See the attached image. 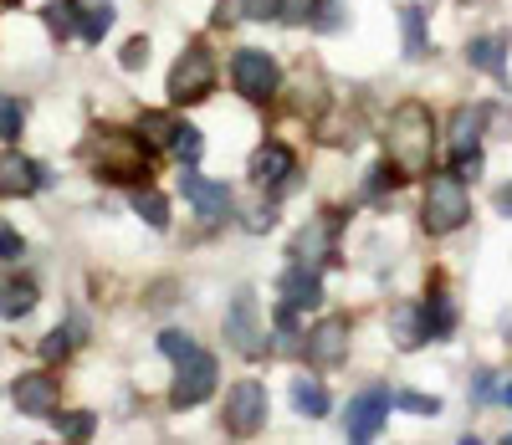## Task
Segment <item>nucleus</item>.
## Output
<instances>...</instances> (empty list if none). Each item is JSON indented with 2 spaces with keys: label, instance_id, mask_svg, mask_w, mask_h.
<instances>
[{
  "label": "nucleus",
  "instance_id": "38",
  "mask_svg": "<svg viewBox=\"0 0 512 445\" xmlns=\"http://www.w3.org/2000/svg\"><path fill=\"white\" fill-rule=\"evenodd\" d=\"M67 348H72V333H62V328H57L47 343H41V353H47V359H57V353H67Z\"/></svg>",
  "mask_w": 512,
  "mask_h": 445
},
{
  "label": "nucleus",
  "instance_id": "34",
  "mask_svg": "<svg viewBox=\"0 0 512 445\" xmlns=\"http://www.w3.org/2000/svg\"><path fill=\"white\" fill-rule=\"evenodd\" d=\"M395 405L400 410H410V415H441V399H425V394H395Z\"/></svg>",
  "mask_w": 512,
  "mask_h": 445
},
{
  "label": "nucleus",
  "instance_id": "4",
  "mask_svg": "<svg viewBox=\"0 0 512 445\" xmlns=\"http://www.w3.org/2000/svg\"><path fill=\"white\" fill-rule=\"evenodd\" d=\"M226 430L231 435H256L267 425V389L256 384V379H241L231 394H226Z\"/></svg>",
  "mask_w": 512,
  "mask_h": 445
},
{
  "label": "nucleus",
  "instance_id": "24",
  "mask_svg": "<svg viewBox=\"0 0 512 445\" xmlns=\"http://www.w3.org/2000/svg\"><path fill=\"white\" fill-rule=\"evenodd\" d=\"M451 328H456V307H451V297H431V307H425V333L431 338H451Z\"/></svg>",
  "mask_w": 512,
  "mask_h": 445
},
{
  "label": "nucleus",
  "instance_id": "25",
  "mask_svg": "<svg viewBox=\"0 0 512 445\" xmlns=\"http://www.w3.org/2000/svg\"><path fill=\"white\" fill-rule=\"evenodd\" d=\"M47 26H52V36L67 41L82 26V6H77V0H52V6H47Z\"/></svg>",
  "mask_w": 512,
  "mask_h": 445
},
{
  "label": "nucleus",
  "instance_id": "32",
  "mask_svg": "<svg viewBox=\"0 0 512 445\" xmlns=\"http://www.w3.org/2000/svg\"><path fill=\"white\" fill-rule=\"evenodd\" d=\"M169 149H175L185 164H195V159H200V133H195L190 123H180V133H175V144H169Z\"/></svg>",
  "mask_w": 512,
  "mask_h": 445
},
{
  "label": "nucleus",
  "instance_id": "3",
  "mask_svg": "<svg viewBox=\"0 0 512 445\" xmlns=\"http://www.w3.org/2000/svg\"><path fill=\"white\" fill-rule=\"evenodd\" d=\"M210 87H216V57H210L200 41L185 47V57L169 72V103H200Z\"/></svg>",
  "mask_w": 512,
  "mask_h": 445
},
{
  "label": "nucleus",
  "instance_id": "5",
  "mask_svg": "<svg viewBox=\"0 0 512 445\" xmlns=\"http://www.w3.org/2000/svg\"><path fill=\"white\" fill-rule=\"evenodd\" d=\"M231 77H236V87L246 98H272L277 87H282V72H277V62L267 57V52H256V47H246V52H236L231 57Z\"/></svg>",
  "mask_w": 512,
  "mask_h": 445
},
{
  "label": "nucleus",
  "instance_id": "17",
  "mask_svg": "<svg viewBox=\"0 0 512 445\" xmlns=\"http://www.w3.org/2000/svg\"><path fill=\"white\" fill-rule=\"evenodd\" d=\"M390 333H395L400 348H420L425 343V313H420V307H410V302H395L390 307Z\"/></svg>",
  "mask_w": 512,
  "mask_h": 445
},
{
  "label": "nucleus",
  "instance_id": "19",
  "mask_svg": "<svg viewBox=\"0 0 512 445\" xmlns=\"http://www.w3.org/2000/svg\"><path fill=\"white\" fill-rule=\"evenodd\" d=\"M466 62H472L477 72H492V77H507V52L497 36H477L472 47H466Z\"/></svg>",
  "mask_w": 512,
  "mask_h": 445
},
{
  "label": "nucleus",
  "instance_id": "1",
  "mask_svg": "<svg viewBox=\"0 0 512 445\" xmlns=\"http://www.w3.org/2000/svg\"><path fill=\"white\" fill-rule=\"evenodd\" d=\"M384 149H390V164L400 174H420L431 169V154H436V118L425 103H400L390 113V128H384Z\"/></svg>",
  "mask_w": 512,
  "mask_h": 445
},
{
  "label": "nucleus",
  "instance_id": "2",
  "mask_svg": "<svg viewBox=\"0 0 512 445\" xmlns=\"http://www.w3.org/2000/svg\"><path fill=\"white\" fill-rule=\"evenodd\" d=\"M466 215H472V200H466L461 174H436L425 185V200H420V226L431 236H451L466 226Z\"/></svg>",
  "mask_w": 512,
  "mask_h": 445
},
{
  "label": "nucleus",
  "instance_id": "11",
  "mask_svg": "<svg viewBox=\"0 0 512 445\" xmlns=\"http://www.w3.org/2000/svg\"><path fill=\"white\" fill-rule=\"evenodd\" d=\"M62 405V389L52 374H21L16 379V410L31 415V420H52Z\"/></svg>",
  "mask_w": 512,
  "mask_h": 445
},
{
  "label": "nucleus",
  "instance_id": "39",
  "mask_svg": "<svg viewBox=\"0 0 512 445\" xmlns=\"http://www.w3.org/2000/svg\"><path fill=\"white\" fill-rule=\"evenodd\" d=\"M497 205H502V215H512V185H502V190H497Z\"/></svg>",
  "mask_w": 512,
  "mask_h": 445
},
{
  "label": "nucleus",
  "instance_id": "40",
  "mask_svg": "<svg viewBox=\"0 0 512 445\" xmlns=\"http://www.w3.org/2000/svg\"><path fill=\"white\" fill-rule=\"evenodd\" d=\"M502 338H512V313H507V318H502Z\"/></svg>",
  "mask_w": 512,
  "mask_h": 445
},
{
  "label": "nucleus",
  "instance_id": "43",
  "mask_svg": "<svg viewBox=\"0 0 512 445\" xmlns=\"http://www.w3.org/2000/svg\"><path fill=\"white\" fill-rule=\"evenodd\" d=\"M507 405H512V389H507Z\"/></svg>",
  "mask_w": 512,
  "mask_h": 445
},
{
  "label": "nucleus",
  "instance_id": "30",
  "mask_svg": "<svg viewBox=\"0 0 512 445\" xmlns=\"http://www.w3.org/2000/svg\"><path fill=\"white\" fill-rule=\"evenodd\" d=\"M57 430H62L67 440H88V435L98 430V420H93L88 410H77V415H57Z\"/></svg>",
  "mask_w": 512,
  "mask_h": 445
},
{
  "label": "nucleus",
  "instance_id": "12",
  "mask_svg": "<svg viewBox=\"0 0 512 445\" xmlns=\"http://www.w3.org/2000/svg\"><path fill=\"white\" fill-rule=\"evenodd\" d=\"M180 185H185L190 205H195L205 220H216V215H226V210H231V185H221V180H205V174H195V164H185Z\"/></svg>",
  "mask_w": 512,
  "mask_h": 445
},
{
  "label": "nucleus",
  "instance_id": "21",
  "mask_svg": "<svg viewBox=\"0 0 512 445\" xmlns=\"http://www.w3.org/2000/svg\"><path fill=\"white\" fill-rule=\"evenodd\" d=\"M297 93H292V113H303V118H318L323 113V103H328V93H323V82L313 77V72H303L292 82Z\"/></svg>",
  "mask_w": 512,
  "mask_h": 445
},
{
  "label": "nucleus",
  "instance_id": "36",
  "mask_svg": "<svg viewBox=\"0 0 512 445\" xmlns=\"http://www.w3.org/2000/svg\"><path fill=\"white\" fill-rule=\"evenodd\" d=\"M338 21H344V11H338V0H323V11L313 6V26H318V31H333Z\"/></svg>",
  "mask_w": 512,
  "mask_h": 445
},
{
  "label": "nucleus",
  "instance_id": "42",
  "mask_svg": "<svg viewBox=\"0 0 512 445\" xmlns=\"http://www.w3.org/2000/svg\"><path fill=\"white\" fill-rule=\"evenodd\" d=\"M6 6H21V0H6Z\"/></svg>",
  "mask_w": 512,
  "mask_h": 445
},
{
  "label": "nucleus",
  "instance_id": "33",
  "mask_svg": "<svg viewBox=\"0 0 512 445\" xmlns=\"http://www.w3.org/2000/svg\"><path fill=\"white\" fill-rule=\"evenodd\" d=\"M159 348L169 353V359H190V353H195V338H185V333H175V328H169V333H159Z\"/></svg>",
  "mask_w": 512,
  "mask_h": 445
},
{
  "label": "nucleus",
  "instance_id": "8",
  "mask_svg": "<svg viewBox=\"0 0 512 445\" xmlns=\"http://www.w3.org/2000/svg\"><path fill=\"white\" fill-rule=\"evenodd\" d=\"M303 353H308L313 369H338V364L349 359V323H344V318H323V323L308 333Z\"/></svg>",
  "mask_w": 512,
  "mask_h": 445
},
{
  "label": "nucleus",
  "instance_id": "9",
  "mask_svg": "<svg viewBox=\"0 0 512 445\" xmlns=\"http://www.w3.org/2000/svg\"><path fill=\"white\" fill-rule=\"evenodd\" d=\"M390 389H364V394H354L349 399V415H344V430H349V440H374L379 435V425H384V415H390Z\"/></svg>",
  "mask_w": 512,
  "mask_h": 445
},
{
  "label": "nucleus",
  "instance_id": "23",
  "mask_svg": "<svg viewBox=\"0 0 512 445\" xmlns=\"http://www.w3.org/2000/svg\"><path fill=\"white\" fill-rule=\"evenodd\" d=\"M175 133H180V123L169 113H144L139 118V139L154 144V149H169V144H175Z\"/></svg>",
  "mask_w": 512,
  "mask_h": 445
},
{
  "label": "nucleus",
  "instance_id": "7",
  "mask_svg": "<svg viewBox=\"0 0 512 445\" xmlns=\"http://www.w3.org/2000/svg\"><path fill=\"white\" fill-rule=\"evenodd\" d=\"M210 389H216V359L195 348L190 359H180V374H175L169 399H175L180 410H190V405H200V399H210Z\"/></svg>",
  "mask_w": 512,
  "mask_h": 445
},
{
  "label": "nucleus",
  "instance_id": "14",
  "mask_svg": "<svg viewBox=\"0 0 512 445\" xmlns=\"http://www.w3.org/2000/svg\"><path fill=\"white\" fill-rule=\"evenodd\" d=\"M292 251H297V261H313V266L333 261V220H313V226H303V236L292 241Z\"/></svg>",
  "mask_w": 512,
  "mask_h": 445
},
{
  "label": "nucleus",
  "instance_id": "10",
  "mask_svg": "<svg viewBox=\"0 0 512 445\" xmlns=\"http://www.w3.org/2000/svg\"><path fill=\"white\" fill-rule=\"evenodd\" d=\"M98 174H108V180H149V154L134 139H103Z\"/></svg>",
  "mask_w": 512,
  "mask_h": 445
},
{
  "label": "nucleus",
  "instance_id": "28",
  "mask_svg": "<svg viewBox=\"0 0 512 445\" xmlns=\"http://www.w3.org/2000/svg\"><path fill=\"white\" fill-rule=\"evenodd\" d=\"M405 52L425 57V11L420 6H405Z\"/></svg>",
  "mask_w": 512,
  "mask_h": 445
},
{
  "label": "nucleus",
  "instance_id": "13",
  "mask_svg": "<svg viewBox=\"0 0 512 445\" xmlns=\"http://www.w3.org/2000/svg\"><path fill=\"white\" fill-rule=\"evenodd\" d=\"M323 302V282H318V266L297 261L292 272L282 277V307H292V313H308V307Z\"/></svg>",
  "mask_w": 512,
  "mask_h": 445
},
{
  "label": "nucleus",
  "instance_id": "31",
  "mask_svg": "<svg viewBox=\"0 0 512 445\" xmlns=\"http://www.w3.org/2000/svg\"><path fill=\"white\" fill-rule=\"evenodd\" d=\"M21 123H26L21 103H0V139H6V144H16V139H21Z\"/></svg>",
  "mask_w": 512,
  "mask_h": 445
},
{
  "label": "nucleus",
  "instance_id": "41",
  "mask_svg": "<svg viewBox=\"0 0 512 445\" xmlns=\"http://www.w3.org/2000/svg\"><path fill=\"white\" fill-rule=\"evenodd\" d=\"M456 6H482V0H456Z\"/></svg>",
  "mask_w": 512,
  "mask_h": 445
},
{
  "label": "nucleus",
  "instance_id": "35",
  "mask_svg": "<svg viewBox=\"0 0 512 445\" xmlns=\"http://www.w3.org/2000/svg\"><path fill=\"white\" fill-rule=\"evenodd\" d=\"M118 62H123V72H139V67L149 62V41H144V36H134V41L123 47V57H118Z\"/></svg>",
  "mask_w": 512,
  "mask_h": 445
},
{
  "label": "nucleus",
  "instance_id": "29",
  "mask_svg": "<svg viewBox=\"0 0 512 445\" xmlns=\"http://www.w3.org/2000/svg\"><path fill=\"white\" fill-rule=\"evenodd\" d=\"M272 16L282 26H303V21H313V0H272Z\"/></svg>",
  "mask_w": 512,
  "mask_h": 445
},
{
  "label": "nucleus",
  "instance_id": "6",
  "mask_svg": "<svg viewBox=\"0 0 512 445\" xmlns=\"http://www.w3.org/2000/svg\"><path fill=\"white\" fill-rule=\"evenodd\" d=\"M226 338H231L236 353H246V359H262V353H267L262 318H256V297H251V292H236L231 313H226Z\"/></svg>",
  "mask_w": 512,
  "mask_h": 445
},
{
  "label": "nucleus",
  "instance_id": "22",
  "mask_svg": "<svg viewBox=\"0 0 512 445\" xmlns=\"http://www.w3.org/2000/svg\"><path fill=\"white\" fill-rule=\"evenodd\" d=\"M292 405H297V415L318 420V415H328V389L318 379H297L292 384Z\"/></svg>",
  "mask_w": 512,
  "mask_h": 445
},
{
  "label": "nucleus",
  "instance_id": "27",
  "mask_svg": "<svg viewBox=\"0 0 512 445\" xmlns=\"http://www.w3.org/2000/svg\"><path fill=\"white\" fill-rule=\"evenodd\" d=\"M134 210L149 220L154 231H164V226H169V205H164V195H154V190H139V195H134Z\"/></svg>",
  "mask_w": 512,
  "mask_h": 445
},
{
  "label": "nucleus",
  "instance_id": "20",
  "mask_svg": "<svg viewBox=\"0 0 512 445\" xmlns=\"http://www.w3.org/2000/svg\"><path fill=\"white\" fill-rule=\"evenodd\" d=\"M36 307V287L31 282H0V318H26Z\"/></svg>",
  "mask_w": 512,
  "mask_h": 445
},
{
  "label": "nucleus",
  "instance_id": "16",
  "mask_svg": "<svg viewBox=\"0 0 512 445\" xmlns=\"http://www.w3.org/2000/svg\"><path fill=\"white\" fill-rule=\"evenodd\" d=\"M36 185H41V174H36L31 159H21V154L0 159V195H31Z\"/></svg>",
  "mask_w": 512,
  "mask_h": 445
},
{
  "label": "nucleus",
  "instance_id": "37",
  "mask_svg": "<svg viewBox=\"0 0 512 445\" xmlns=\"http://www.w3.org/2000/svg\"><path fill=\"white\" fill-rule=\"evenodd\" d=\"M16 256H21V236L0 226V261H16Z\"/></svg>",
  "mask_w": 512,
  "mask_h": 445
},
{
  "label": "nucleus",
  "instance_id": "26",
  "mask_svg": "<svg viewBox=\"0 0 512 445\" xmlns=\"http://www.w3.org/2000/svg\"><path fill=\"white\" fill-rule=\"evenodd\" d=\"M108 26H113V6H108V0H98V6H82V26H77L82 41H103Z\"/></svg>",
  "mask_w": 512,
  "mask_h": 445
},
{
  "label": "nucleus",
  "instance_id": "18",
  "mask_svg": "<svg viewBox=\"0 0 512 445\" xmlns=\"http://www.w3.org/2000/svg\"><path fill=\"white\" fill-rule=\"evenodd\" d=\"M482 123H487V108H461V113H456V123H451V149H456V159L477 149Z\"/></svg>",
  "mask_w": 512,
  "mask_h": 445
},
{
  "label": "nucleus",
  "instance_id": "15",
  "mask_svg": "<svg viewBox=\"0 0 512 445\" xmlns=\"http://www.w3.org/2000/svg\"><path fill=\"white\" fill-rule=\"evenodd\" d=\"M287 169H292V149L287 144H262L251 154V180L256 185H277Z\"/></svg>",
  "mask_w": 512,
  "mask_h": 445
}]
</instances>
